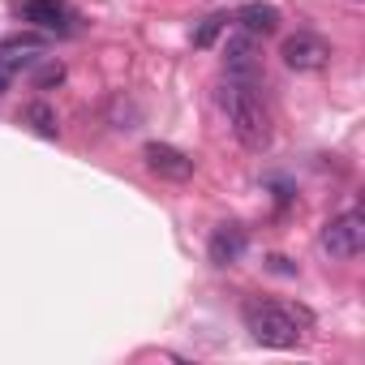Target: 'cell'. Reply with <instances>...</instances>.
Masks as SVG:
<instances>
[{
  "label": "cell",
  "instance_id": "1",
  "mask_svg": "<svg viewBox=\"0 0 365 365\" xmlns=\"http://www.w3.org/2000/svg\"><path fill=\"white\" fill-rule=\"evenodd\" d=\"M220 108H224V116H228V125H232V133L245 150L262 155L271 146L275 129H271V112H267L254 78H228L220 86Z\"/></svg>",
  "mask_w": 365,
  "mask_h": 365
},
{
  "label": "cell",
  "instance_id": "2",
  "mask_svg": "<svg viewBox=\"0 0 365 365\" xmlns=\"http://www.w3.org/2000/svg\"><path fill=\"white\" fill-rule=\"evenodd\" d=\"M245 331L254 335V344L262 348H297L305 339V327L314 322V314L305 305H288L275 297H250L241 305Z\"/></svg>",
  "mask_w": 365,
  "mask_h": 365
},
{
  "label": "cell",
  "instance_id": "3",
  "mask_svg": "<svg viewBox=\"0 0 365 365\" xmlns=\"http://www.w3.org/2000/svg\"><path fill=\"white\" fill-rule=\"evenodd\" d=\"M361 250H365V220H361V211H344V215L327 220V228H322V254L327 258L352 262Z\"/></svg>",
  "mask_w": 365,
  "mask_h": 365
},
{
  "label": "cell",
  "instance_id": "4",
  "mask_svg": "<svg viewBox=\"0 0 365 365\" xmlns=\"http://www.w3.org/2000/svg\"><path fill=\"white\" fill-rule=\"evenodd\" d=\"M14 14L26 26L43 31V35H73L78 31V14H73V5H65V0H18Z\"/></svg>",
  "mask_w": 365,
  "mask_h": 365
},
{
  "label": "cell",
  "instance_id": "5",
  "mask_svg": "<svg viewBox=\"0 0 365 365\" xmlns=\"http://www.w3.org/2000/svg\"><path fill=\"white\" fill-rule=\"evenodd\" d=\"M279 56H284V65L292 73H322L331 65V43L322 35H314V31H297V35L284 39Z\"/></svg>",
  "mask_w": 365,
  "mask_h": 365
},
{
  "label": "cell",
  "instance_id": "6",
  "mask_svg": "<svg viewBox=\"0 0 365 365\" xmlns=\"http://www.w3.org/2000/svg\"><path fill=\"white\" fill-rule=\"evenodd\" d=\"M142 163L159 180H176V185L194 176V155H185L180 146H172V142H146L142 146Z\"/></svg>",
  "mask_w": 365,
  "mask_h": 365
},
{
  "label": "cell",
  "instance_id": "7",
  "mask_svg": "<svg viewBox=\"0 0 365 365\" xmlns=\"http://www.w3.org/2000/svg\"><path fill=\"white\" fill-rule=\"evenodd\" d=\"M224 65H228V78H254L258 82V39L237 31L224 43Z\"/></svg>",
  "mask_w": 365,
  "mask_h": 365
},
{
  "label": "cell",
  "instance_id": "8",
  "mask_svg": "<svg viewBox=\"0 0 365 365\" xmlns=\"http://www.w3.org/2000/svg\"><path fill=\"white\" fill-rule=\"evenodd\" d=\"M245 245H250V237H245L241 224H220L211 232V241H207V254H211L215 267H232V262L245 258Z\"/></svg>",
  "mask_w": 365,
  "mask_h": 365
},
{
  "label": "cell",
  "instance_id": "9",
  "mask_svg": "<svg viewBox=\"0 0 365 365\" xmlns=\"http://www.w3.org/2000/svg\"><path fill=\"white\" fill-rule=\"evenodd\" d=\"M232 22H237V31H245V35H254V39H267V35H275L279 31V9L275 5H262V0H254V5H241L237 14H232Z\"/></svg>",
  "mask_w": 365,
  "mask_h": 365
},
{
  "label": "cell",
  "instance_id": "10",
  "mask_svg": "<svg viewBox=\"0 0 365 365\" xmlns=\"http://www.w3.org/2000/svg\"><path fill=\"white\" fill-rule=\"evenodd\" d=\"M39 61V48H22V43H0V95H5L31 65Z\"/></svg>",
  "mask_w": 365,
  "mask_h": 365
},
{
  "label": "cell",
  "instance_id": "11",
  "mask_svg": "<svg viewBox=\"0 0 365 365\" xmlns=\"http://www.w3.org/2000/svg\"><path fill=\"white\" fill-rule=\"evenodd\" d=\"M22 120H26V125H31V129H35L39 138H48V142H52V138L61 133V125H56V112H52V108H48L43 99H35V103H26V112H22Z\"/></svg>",
  "mask_w": 365,
  "mask_h": 365
},
{
  "label": "cell",
  "instance_id": "12",
  "mask_svg": "<svg viewBox=\"0 0 365 365\" xmlns=\"http://www.w3.org/2000/svg\"><path fill=\"white\" fill-rule=\"evenodd\" d=\"M31 69H35V73H31V86H35V91H52V86L65 82V65H61L56 56H39Z\"/></svg>",
  "mask_w": 365,
  "mask_h": 365
},
{
  "label": "cell",
  "instance_id": "13",
  "mask_svg": "<svg viewBox=\"0 0 365 365\" xmlns=\"http://www.w3.org/2000/svg\"><path fill=\"white\" fill-rule=\"evenodd\" d=\"M228 22H232L228 14H211V18H202V26L194 31V48H211V43L220 39V31H224Z\"/></svg>",
  "mask_w": 365,
  "mask_h": 365
},
{
  "label": "cell",
  "instance_id": "14",
  "mask_svg": "<svg viewBox=\"0 0 365 365\" xmlns=\"http://www.w3.org/2000/svg\"><path fill=\"white\" fill-rule=\"evenodd\" d=\"M271 267H275L279 275H292V267H288V258H271Z\"/></svg>",
  "mask_w": 365,
  "mask_h": 365
}]
</instances>
